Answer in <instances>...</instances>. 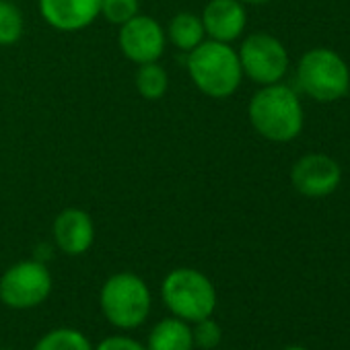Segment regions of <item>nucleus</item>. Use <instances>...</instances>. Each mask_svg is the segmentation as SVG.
Here are the masks:
<instances>
[{
    "label": "nucleus",
    "instance_id": "9b49d317",
    "mask_svg": "<svg viewBox=\"0 0 350 350\" xmlns=\"http://www.w3.org/2000/svg\"><path fill=\"white\" fill-rule=\"evenodd\" d=\"M245 19V9L239 0H211L202 13L204 33L223 44H229L243 33Z\"/></svg>",
    "mask_w": 350,
    "mask_h": 350
},
{
    "label": "nucleus",
    "instance_id": "6ab92c4d",
    "mask_svg": "<svg viewBox=\"0 0 350 350\" xmlns=\"http://www.w3.org/2000/svg\"><path fill=\"white\" fill-rule=\"evenodd\" d=\"M101 13L113 25H124L138 15V0H101Z\"/></svg>",
    "mask_w": 350,
    "mask_h": 350
},
{
    "label": "nucleus",
    "instance_id": "f8f14e48",
    "mask_svg": "<svg viewBox=\"0 0 350 350\" xmlns=\"http://www.w3.org/2000/svg\"><path fill=\"white\" fill-rule=\"evenodd\" d=\"M56 245L68 256L85 254L95 239V227L91 217L81 208H66L54 221Z\"/></svg>",
    "mask_w": 350,
    "mask_h": 350
},
{
    "label": "nucleus",
    "instance_id": "9d476101",
    "mask_svg": "<svg viewBox=\"0 0 350 350\" xmlns=\"http://www.w3.org/2000/svg\"><path fill=\"white\" fill-rule=\"evenodd\" d=\"M42 17L60 31H79L101 13V0H40Z\"/></svg>",
    "mask_w": 350,
    "mask_h": 350
},
{
    "label": "nucleus",
    "instance_id": "dca6fc26",
    "mask_svg": "<svg viewBox=\"0 0 350 350\" xmlns=\"http://www.w3.org/2000/svg\"><path fill=\"white\" fill-rule=\"evenodd\" d=\"M167 72L157 62L140 64L136 72V89L144 99H161L167 91Z\"/></svg>",
    "mask_w": 350,
    "mask_h": 350
},
{
    "label": "nucleus",
    "instance_id": "4be33fe9",
    "mask_svg": "<svg viewBox=\"0 0 350 350\" xmlns=\"http://www.w3.org/2000/svg\"><path fill=\"white\" fill-rule=\"evenodd\" d=\"M282 350H307L305 346H286V348H282Z\"/></svg>",
    "mask_w": 350,
    "mask_h": 350
},
{
    "label": "nucleus",
    "instance_id": "aec40b11",
    "mask_svg": "<svg viewBox=\"0 0 350 350\" xmlns=\"http://www.w3.org/2000/svg\"><path fill=\"white\" fill-rule=\"evenodd\" d=\"M93 350H146V346L130 336L116 334V336H107L105 340H101Z\"/></svg>",
    "mask_w": 350,
    "mask_h": 350
},
{
    "label": "nucleus",
    "instance_id": "6e6552de",
    "mask_svg": "<svg viewBox=\"0 0 350 350\" xmlns=\"http://www.w3.org/2000/svg\"><path fill=\"white\" fill-rule=\"evenodd\" d=\"M291 182L295 190L307 198H325L338 190L342 182V169L332 157L311 152L293 165Z\"/></svg>",
    "mask_w": 350,
    "mask_h": 350
},
{
    "label": "nucleus",
    "instance_id": "1a4fd4ad",
    "mask_svg": "<svg viewBox=\"0 0 350 350\" xmlns=\"http://www.w3.org/2000/svg\"><path fill=\"white\" fill-rule=\"evenodd\" d=\"M120 48L136 64L157 62L165 50V33L154 19L136 15L122 25Z\"/></svg>",
    "mask_w": 350,
    "mask_h": 350
},
{
    "label": "nucleus",
    "instance_id": "20e7f679",
    "mask_svg": "<svg viewBox=\"0 0 350 350\" xmlns=\"http://www.w3.org/2000/svg\"><path fill=\"white\" fill-rule=\"evenodd\" d=\"M99 305L105 319L118 329H136L150 315V291L134 272L109 276L99 293Z\"/></svg>",
    "mask_w": 350,
    "mask_h": 350
},
{
    "label": "nucleus",
    "instance_id": "f3484780",
    "mask_svg": "<svg viewBox=\"0 0 350 350\" xmlns=\"http://www.w3.org/2000/svg\"><path fill=\"white\" fill-rule=\"evenodd\" d=\"M23 36V15L11 3L0 0V46H11Z\"/></svg>",
    "mask_w": 350,
    "mask_h": 350
},
{
    "label": "nucleus",
    "instance_id": "a211bd4d",
    "mask_svg": "<svg viewBox=\"0 0 350 350\" xmlns=\"http://www.w3.org/2000/svg\"><path fill=\"white\" fill-rule=\"evenodd\" d=\"M192 340H194V348L213 350L221 344L223 329L211 315V317H204V319L192 323Z\"/></svg>",
    "mask_w": 350,
    "mask_h": 350
},
{
    "label": "nucleus",
    "instance_id": "0eeeda50",
    "mask_svg": "<svg viewBox=\"0 0 350 350\" xmlns=\"http://www.w3.org/2000/svg\"><path fill=\"white\" fill-rule=\"evenodd\" d=\"M241 70L258 85H274L288 70L286 48L270 33H252L239 50Z\"/></svg>",
    "mask_w": 350,
    "mask_h": 350
},
{
    "label": "nucleus",
    "instance_id": "f257e3e1",
    "mask_svg": "<svg viewBox=\"0 0 350 350\" xmlns=\"http://www.w3.org/2000/svg\"><path fill=\"white\" fill-rule=\"evenodd\" d=\"M250 122L266 140L288 142L303 130V105L291 87L264 85L250 101Z\"/></svg>",
    "mask_w": 350,
    "mask_h": 350
},
{
    "label": "nucleus",
    "instance_id": "5701e85b",
    "mask_svg": "<svg viewBox=\"0 0 350 350\" xmlns=\"http://www.w3.org/2000/svg\"><path fill=\"white\" fill-rule=\"evenodd\" d=\"M0 350H9V348H0Z\"/></svg>",
    "mask_w": 350,
    "mask_h": 350
},
{
    "label": "nucleus",
    "instance_id": "412c9836",
    "mask_svg": "<svg viewBox=\"0 0 350 350\" xmlns=\"http://www.w3.org/2000/svg\"><path fill=\"white\" fill-rule=\"evenodd\" d=\"M239 3H247V5H266L270 0H239Z\"/></svg>",
    "mask_w": 350,
    "mask_h": 350
},
{
    "label": "nucleus",
    "instance_id": "ddd939ff",
    "mask_svg": "<svg viewBox=\"0 0 350 350\" xmlns=\"http://www.w3.org/2000/svg\"><path fill=\"white\" fill-rule=\"evenodd\" d=\"M146 350H194L192 325L180 317H165L148 334Z\"/></svg>",
    "mask_w": 350,
    "mask_h": 350
},
{
    "label": "nucleus",
    "instance_id": "7ed1b4c3",
    "mask_svg": "<svg viewBox=\"0 0 350 350\" xmlns=\"http://www.w3.org/2000/svg\"><path fill=\"white\" fill-rule=\"evenodd\" d=\"M161 299L173 317L188 323L211 317L217 309L213 280L194 268H175L161 282Z\"/></svg>",
    "mask_w": 350,
    "mask_h": 350
},
{
    "label": "nucleus",
    "instance_id": "423d86ee",
    "mask_svg": "<svg viewBox=\"0 0 350 350\" xmlns=\"http://www.w3.org/2000/svg\"><path fill=\"white\" fill-rule=\"evenodd\" d=\"M52 284V274L42 262H19L0 276V301L9 309H36L50 297Z\"/></svg>",
    "mask_w": 350,
    "mask_h": 350
},
{
    "label": "nucleus",
    "instance_id": "4468645a",
    "mask_svg": "<svg viewBox=\"0 0 350 350\" xmlns=\"http://www.w3.org/2000/svg\"><path fill=\"white\" fill-rule=\"evenodd\" d=\"M204 25L202 19L192 13L175 15L169 23V40L184 52H192L204 40Z\"/></svg>",
    "mask_w": 350,
    "mask_h": 350
},
{
    "label": "nucleus",
    "instance_id": "f03ea898",
    "mask_svg": "<svg viewBox=\"0 0 350 350\" xmlns=\"http://www.w3.org/2000/svg\"><path fill=\"white\" fill-rule=\"evenodd\" d=\"M188 70L194 85L208 97L223 99L237 91L243 70L239 54L223 42H202L188 56Z\"/></svg>",
    "mask_w": 350,
    "mask_h": 350
},
{
    "label": "nucleus",
    "instance_id": "39448f33",
    "mask_svg": "<svg viewBox=\"0 0 350 350\" xmlns=\"http://www.w3.org/2000/svg\"><path fill=\"white\" fill-rule=\"evenodd\" d=\"M297 81L301 89L319 103H334L350 89L348 64L327 48H313L299 60Z\"/></svg>",
    "mask_w": 350,
    "mask_h": 350
},
{
    "label": "nucleus",
    "instance_id": "2eb2a0df",
    "mask_svg": "<svg viewBox=\"0 0 350 350\" xmlns=\"http://www.w3.org/2000/svg\"><path fill=\"white\" fill-rule=\"evenodd\" d=\"M33 350H93V344L75 327H56L44 334Z\"/></svg>",
    "mask_w": 350,
    "mask_h": 350
}]
</instances>
